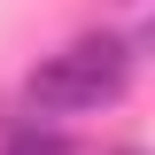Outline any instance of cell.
<instances>
[{
	"mask_svg": "<svg viewBox=\"0 0 155 155\" xmlns=\"http://www.w3.org/2000/svg\"><path fill=\"white\" fill-rule=\"evenodd\" d=\"M124 85H132V47L109 31H85L23 78V101H31V116H85V109L124 101Z\"/></svg>",
	"mask_w": 155,
	"mask_h": 155,
	"instance_id": "cell-1",
	"label": "cell"
},
{
	"mask_svg": "<svg viewBox=\"0 0 155 155\" xmlns=\"http://www.w3.org/2000/svg\"><path fill=\"white\" fill-rule=\"evenodd\" d=\"M0 155H78V140L62 124H47V116H31V124H16V132L0 140Z\"/></svg>",
	"mask_w": 155,
	"mask_h": 155,
	"instance_id": "cell-2",
	"label": "cell"
},
{
	"mask_svg": "<svg viewBox=\"0 0 155 155\" xmlns=\"http://www.w3.org/2000/svg\"><path fill=\"white\" fill-rule=\"evenodd\" d=\"M132 54H147V62H155V16L140 23V31H132Z\"/></svg>",
	"mask_w": 155,
	"mask_h": 155,
	"instance_id": "cell-3",
	"label": "cell"
},
{
	"mask_svg": "<svg viewBox=\"0 0 155 155\" xmlns=\"http://www.w3.org/2000/svg\"><path fill=\"white\" fill-rule=\"evenodd\" d=\"M109 155H147V147H109Z\"/></svg>",
	"mask_w": 155,
	"mask_h": 155,
	"instance_id": "cell-4",
	"label": "cell"
}]
</instances>
